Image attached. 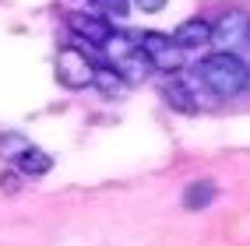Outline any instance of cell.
<instances>
[{"instance_id":"obj_8","label":"cell","mask_w":250,"mask_h":246,"mask_svg":"<svg viewBox=\"0 0 250 246\" xmlns=\"http://www.w3.org/2000/svg\"><path fill=\"white\" fill-rule=\"evenodd\" d=\"M215 193H219V187H215L211 179H194V183L183 187V208L187 211H205L215 201Z\"/></svg>"},{"instance_id":"obj_15","label":"cell","mask_w":250,"mask_h":246,"mask_svg":"<svg viewBox=\"0 0 250 246\" xmlns=\"http://www.w3.org/2000/svg\"><path fill=\"white\" fill-rule=\"evenodd\" d=\"M18 183H21V172H18V169H14V172H4V176H0V187H4L7 193H14V190H18Z\"/></svg>"},{"instance_id":"obj_12","label":"cell","mask_w":250,"mask_h":246,"mask_svg":"<svg viewBox=\"0 0 250 246\" xmlns=\"http://www.w3.org/2000/svg\"><path fill=\"white\" fill-rule=\"evenodd\" d=\"M92 85H95L99 92H103L106 98H116V95H124V92L130 88L127 81L113 71V67H95V81H92Z\"/></svg>"},{"instance_id":"obj_4","label":"cell","mask_w":250,"mask_h":246,"mask_svg":"<svg viewBox=\"0 0 250 246\" xmlns=\"http://www.w3.org/2000/svg\"><path fill=\"white\" fill-rule=\"evenodd\" d=\"M247 36H250V21L243 11H226L211 25V46H219V53H232L240 42H247Z\"/></svg>"},{"instance_id":"obj_16","label":"cell","mask_w":250,"mask_h":246,"mask_svg":"<svg viewBox=\"0 0 250 246\" xmlns=\"http://www.w3.org/2000/svg\"><path fill=\"white\" fill-rule=\"evenodd\" d=\"M99 7H103L106 14H124L127 11V0H95Z\"/></svg>"},{"instance_id":"obj_13","label":"cell","mask_w":250,"mask_h":246,"mask_svg":"<svg viewBox=\"0 0 250 246\" xmlns=\"http://www.w3.org/2000/svg\"><path fill=\"white\" fill-rule=\"evenodd\" d=\"M25 148H28V141L18 137V134H4V137H0V151H4V158H11V162L18 158Z\"/></svg>"},{"instance_id":"obj_1","label":"cell","mask_w":250,"mask_h":246,"mask_svg":"<svg viewBox=\"0 0 250 246\" xmlns=\"http://www.w3.org/2000/svg\"><path fill=\"white\" fill-rule=\"evenodd\" d=\"M197 74H201L205 88H208L215 98H232V95H240V92L247 88V81H250L247 63H243L236 53H219V49L201 60Z\"/></svg>"},{"instance_id":"obj_9","label":"cell","mask_w":250,"mask_h":246,"mask_svg":"<svg viewBox=\"0 0 250 246\" xmlns=\"http://www.w3.org/2000/svg\"><path fill=\"white\" fill-rule=\"evenodd\" d=\"M162 95L169 98V106L180 109V113H197V102H194V95L187 92V85L180 81V74H169L162 81Z\"/></svg>"},{"instance_id":"obj_14","label":"cell","mask_w":250,"mask_h":246,"mask_svg":"<svg viewBox=\"0 0 250 246\" xmlns=\"http://www.w3.org/2000/svg\"><path fill=\"white\" fill-rule=\"evenodd\" d=\"M166 4H169V0H134V7L145 11V14H159Z\"/></svg>"},{"instance_id":"obj_5","label":"cell","mask_w":250,"mask_h":246,"mask_svg":"<svg viewBox=\"0 0 250 246\" xmlns=\"http://www.w3.org/2000/svg\"><path fill=\"white\" fill-rule=\"evenodd\" d=\"M67 28L85 46H99V49H103L106 39L113 36V25H109V18H103V14H67Z\"/></svg>"},{"instance_id":"obj_11","label":"cell","mask_w":250,"mask_h":246,"mask_svg":"<svg viewBox=\"0 0 250 246\" xmlns=\"http://www.w3.org/2000/svg\"><path fill=\"white\" fill-rule=\"evenodd\" d=\"M141 49V42L134 39V36H127V32H113V36L106 39V46H103V53L109 57V63L116 67L120 60H127V57H134Z\"/></svg>"},{"instance_id":"obj_2","label":"cell","mask_w":250,"mask_h":246,"mask_svg":"<svg viewBox=\"0 0 250 246\" xmlns=\"http://www.w3.org/2000/svg\"><path fill=\"white\" fill-rule=\"evenodd\" d=\"M57 81L63 88H88L92 81H95V63L92 57L85 53V46H63L60 53H57Z\"/></svg>"},{"instance_id":"obj_7","label":"cell","mask_w":250,"mask_h":246,"mask_svg":"<svg viewBox=\"0 0 250 246\" xmlns=\"http://www.w3.org/2000/svg\"><path fill=\"white\" fill-rule=\"evenodd\" d=\"M14 169H18L21 176H28V179H36V176H46L49 169H53V158H49L42 148H36V144H28L25 151L14 158Z\"/></svg>"},{"instance_id":"obj_17","label":"cell","mask_w":250,"mask_h":246,"mask_svg":"<svg viewBox=\"0 0 250 246\" xmlns=\"http://www.w3.org/2000/svg\"><path fill=\"white\" fill-rule=\"evenodd\" d=\"M247 42H250V36H247Z\"/></svg>"},{"instance_id":"obj_6","label":"cell","mask_w":250,"mask_h":246,"mask_svg":"<svg viewBox=\"0 0 250 246\" xmlns=\"http://www.w3.org/2000/svg\"><path fill=\"white\" fill-rule=\"evenodd\" d=\"M173 42H176L180 49H197V46H208V42H211V21H205V18H187L183 25H176Z\"/></svg>"},{"instance_id":"obj_3","label":"cell","mask_w":250,"mask_h":246,"mask_svg":"<svg viewBox=\"0 0 250 246\" xmlns=\"http://www.w3.org/2000/svg\"><path fill=\"white\" fill-rule=\"evenodd\" d=\"M148 63H152V71H162V74H176L180 71V60H183V49L169 39L162 36V32H145V36L138 39Z\"/></svg>"},{"instance_id":"obj_10","label":"cell","mask_w":250,"mask_h":246,"mask_svg":"<svg viewBox=\"0 0 250 246\" xmlns=\"http://www.w3.org/2000/svg\"><path fill=\"white\" fill-rule=\"evenodd\" d=\"M113 71L120 74V77L127 81V85H141V81H145L148 74H152V63H148V57H145V49H138L134 57H127V60H120V63H116Z\"/></svg>"}]
</instances>
